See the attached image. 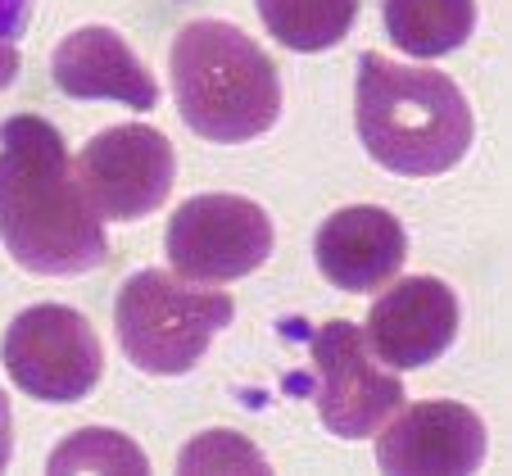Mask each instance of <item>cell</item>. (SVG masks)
<instances>
[{
	"instance_id": "14",
	"label": "cell",
	"mask_w": 512,
	"mask_h": 476,
	"mask_svg": "<svg viewBox=\"0 0 512 476\" xmlns=\"http://www.w3.org/2000/svg\"><path fill=\"white\" fill-rule=\"evenodd\" d=\"M259 14L268 32L286 50H313L340 46L358 19V0H259Z\"/></svg>"
},
{
	"instance_id": "6",
	"label": "cell",
	"mask_w": 512,
	"mask_h": 476,
	"mask_svg": "<svg viewBox=\"0 0 512 476\" xmlns=\"http://www.w3.org/2000/svg\"><path fill=\"white\" fill-rule=\"evenodd\" d=\"M164 250L177 277L186 282L223 286L236 277H250L272 254V218L263 204L245 195H191V200L168 218Z\"/></svg>"
},
{
	"instance_id": "16",
	"label": "cell",
	"mask_w": 512,
	"mask_h": 476,
	"mask_svg": "<svg viewBox=\"0 0 512 476\" xmlns=\"http://www.w3.org/2000/svg\"><path fill=\"white\" fill-rule=\"evenodd\" d=\"M177 467L182 472H213V467H223V472H268V458L236 431H204L191 449H182Z\"/></svg>"
},
{
	"instance_id": "9",
	"label": "cell",
	"mask_w": 512,
	"mask_h": 476,
	"mask_svg": "<svg viewBox=\"0 0 512 476\" xmlns=\"http://www.w3.org/2000/svg\"><path fill=\"white\" fill-rule=\"evenodd\" d=\"M458 336V295L440 277H399L368 313L363 340L386 368L413 372L435 363Z\"/></svg>"
},
{
	"instance_id": "5",
	"label": "cell",
	"mask_w": 512,
	"mask_h": 476,
	"mask_svg": "<svg viewBox=\"0 0 512 476\" xmlns=\"http://www.w3.org/2000/svg\"><path fill=\"white\" fill-rule=\"evenodd\" d=\"M0 363L23 395L41 404H78L100 381V336L68 304H32L0 340Z\"/></svg>"
},
{
	"instance_id": "11",
	"label": "cell",
	"mask_w": 512,
	"mask_h": 476,
	"mask_svg": "<svg viewBox=\"0 0 512 476\" xmlns=\"http://www.w3.org/2000/svg\"><path fill=\"white\" fill-rule=\"evenodd\" d=\"M313 259H318V272L336 291H349V295L381 291L404 268L408 232L381 204H349V209H336L318 227Z\"/></svg>"
},
{
	"instance_id": "19",
	"label": "cell",
	"mask_w": 512,
	"mask_h": 476,
	"mask_svg": "<svg viewBox=\"0 0 512 476\" xmlns=\"http://www.w3.org/2000/svg\"><path fill=\"white\" fill-rule=\"evenodd\" d=\"M14 78H19V50H14V46H0V91L10 87Z\"/></svg>"
},
{
	"instance_id": "10",
	"label": "cell",
	"mask_w": 512,
	"mask_h": 476,
	"mask_svg": "<svg viewBox=\"0 0 512 476\" xmlns=\"http://www.w3.org/2000/svg\"><path fill=\"white\" fill-rule=\"evenodd\" d=\"M377 463L381 472H476L485 463V422L467 404L426 399L404 408L377 436Z\"/></svg>"
},
{
	"instance_id": "12",
	"label": "cell",
	"mask_w": 512,
	"mask_h": 476,
	"mask_svg": "<svg viewBox=\"0 0 512 476\" xmlns=\"http://www.w3.org/2000/svg\"><path fill=\"white\" fill-rule=\"evenodd\" d=\"M50 78L68 100H118L127 109H155L159 82L123 41V32L91 23L68 32L50 55Z\"/></svg>"
},
{
	"instance_id": "7",
	"label": "cell",
	"mask_w": 512,
	"mask_h": 476,
	"mask_svg": "<svg viewBox=\"0 0 512 476\" xmlns=\"http://www.w3.org/2000/svg\"><path fill=\"white\" fill-rule=\"evenodd\" d=\"M313 359V408H318L322 427L340 440H363L404 408V386L395 372L372 363L363 327L349 318L322 322L309 336Z\"/></svg>"
},
{
	"instance_id": "17",
	"label": "cell",
	"mask_w": 512,
	"mask_h": 476,
	"mask_svg": "<svg viewBox=\"0 0 512 476\" xmlns=\"http://www.w3.org/2000/svg\"><path fill=\"white\" fill-rule=\"evenodd\" d=\"M28 19H32V0H0V46H14L28 32Z\"/></svg>"
},
{
	"instance_id": "2",
	"label": "cell",
	"mask_w": 512,
	"mask_h": 476,
	"mask_svg": "<svg viewBox=\"0 0 512 476\" xmlns=\"http://www.w3.org/2000/svg\"><path fill=\"white\" fill-rule=\"evenodd\" d=\"M354 123L368 155L399 177L449 173L472 150L476 118L449 73L363 50L354 82Z\"/></svg>"
},
{
	"instance_id": "15",
	"label": "cell",
	"mask_w": 512,
	"mask_h": 476,
	"mask_svg": "<svg viewBox=\"0 0 512 476\" xmlns=\"http://www.w3.org/2000/svg\"><path fill=\"white\" fill-rule=\"evenodd\" d=\"M105 467L109 472H114V467H123V472H150L141 449L127 436L105 431V427L78 431V436L64 440V445L50 454V472H105Z\"/></svg>"
},
{
	"instance_id": "4",
	"label": "cell",
	"mask_w": 512,
	"mask_h": 476,
	"mask_svg": "<svg viewBox=\"0 0 512 476\" xmlns=\"http://www.w3.org/2000/svg\"><path fill=\"white\" fill-rule=\"evenodd\" d=\"M227 291H195L177 272H132L118 291L114 327L127 363L150 377H182L204 359L209 340L232 322Z\"/></svg>"
},
{
	"instance_id": "13",
	"label": "cell",
	"mask_w": 512,
	"mask_h": 476,
	"mask_svg": "<svg viewBox=\"0 0 512 476\" xmlns=\"http://www.w3.org/2000/svg\"><path fill=\"white\" fill-rule=\"evenodd\" d=\"M386 32L404 55H454L476 28V0H381Z\"/></svg>"
},
{
	"instance_id": "8",
	"label": "cell",
	"mask_w": 512,
	"mask_h": 476,
	"mask_svg": "<svg viewBox=\"0 0 512 476\" xmlns=\"http://www.w3.org/2000/svg\"><path fill=\"white\" fill-rule=\"evenodd\" d=\"M177 177V155L159 127L118 123L96 132L78 155V182L91 209L109 223H136L168 200Z\"/></svg>"
},
{
	"instance_id": "18",
	"label": "cell",
	"mask_w": 512,
	"mask_h": 476,
	"mask_svg": "<svg viewBox=\"0 0 512 476\" xmlns=\"http://www.w3.org/2000/svg\"><path fill=\"white\" fill-rule=\"evenodd\" d=\"M10 458H14V418H10V399L0 390V472L10 467Z\"/></svg>"
},
{
	"instance_id": "1",
	"label": "cell",
	"mask_w": 512,
	"mask_h": 476,
	"mask_svg": "<svg viewBox=\"0 0 512 476\" xmlns=\"http://www.w3.org/2000/svg\"><path fill=\"white\" fill-rule=\"evenodd\" d=\"M0 241L37 277H78L109 259L64 136L41 114H14L0 127Z\"/></svg>"
},
{
	"instance_id": "3",
	"label": "cell",
	"mask_w": 512,
	"mask_h": 476,
	"mask_svg": "<svg viewBox=\"0 0 512 476\" xmlns=\"http://www.w3.org/2000/svg\"><path fill=\"white\" fill-rule=\"evenodd\" d=\"M173 96L186 127L204 141L236 146L263 136L281 114V78L268 50L236 23L195 19L168 50Z\"/></svg>"
}]
</instances>
